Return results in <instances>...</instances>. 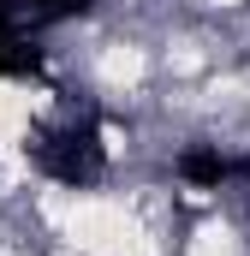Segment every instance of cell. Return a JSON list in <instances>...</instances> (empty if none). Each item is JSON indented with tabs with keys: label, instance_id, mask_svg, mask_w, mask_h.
<instances>
[{
	"label": "cell",
	"instance_id": "1",
	"mask_svg": "<svg viewBox=\"0 0 250 256\" xmlns=\"http://www.w3.org/2000/svg\"><path fill=\"white\" fill-rule=\"evenodd\" d=\"M24 149H30V161H36L48 179H60V185H96L102 167H108V143H102V120H96V114L42 126Z\"/></svg>",
	"mask_w": 250,
	"mask_h": 256
},
{
	"label": "cell",
	"instance_id": "2",
	"mask_svg": "<svg viewBox=\"0 0 250 256\" xmlns=\"http://www.w3.org/2000/svg\"><path fill=\"white\" fill-rule=\"evenodd\" d=\"M179 179L202 185V191H220L226 179H250V155H226L220 143H196L179 155Z\"/></svg>",
	"mask_w": 250,
	"mask_h": 256
},
{
	"label": "cell",
	"instance_id": "3",
	"mask_svg": "<svg viewBox=\"0 0 250 256\" xmlns=\"http://www.w3.org/2000/svg\"><path fill=\"white\" fill-rule=\"evenodd\" d=\"M96 0H0V24L18 30V36H36L48 24H66V18H84Z\"/></svg>",
	"mask_w": 250,
	"mask_h": 256
},
{
	"label": "cell",
	"instance_id": "4",
	"mask_svg": "<svg viewBox=\"0 0 250 256\" xmlns=\"http://www.w3.org/2000/svg\"><path fill=\"white\" fill-rule=\"evenodd\" d=\"M0 78H42V48L0 24Z\"/></svg>",
	"mask_w": 250,
	"mask_h": 256
}]
</instances>
